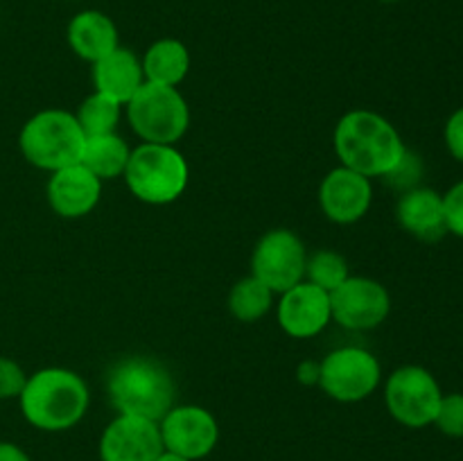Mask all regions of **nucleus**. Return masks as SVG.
Wrapping results in <instances>:
<instances>
[{"mask_svg": "<svg viewBox=\"0 0 463 461\" xmlns=\"http://www.w3.org/2000/svg\"><path fill=\"white\" fill-rule=\"evenodd\" d=\"M89 387L75 371L50 369L27 375L23 393L18 396L21 411L30 425L43 432L71 429L84 419L89 409Z\"/></svg>", "mask_w": 463, "mask_h": 461, "instance_id": "obj_2", "label": "nucleus"}, {"mask_svg": "<svg viewBox=\"0 0 463 461\" xmlns=\"http://www.w3.org/2000/svg\"><path fill=\"white\" fill-rule=\"evenodd\" d=\"M27 375L21 364L9 357H0V400H12L18 398L25 389Z\"/></svg>", "mask_w": 463, "mask_h": 461, "instance_id": "obj_25", "label": "nucleus"}, {"mask_svg": "<svg viewBox=\"0 0 463 461\" xmlns=\"http://www.w3.org/2000/svg\"><path fill=\"white\" fill-rule=\"evenodd\" d=\"M333 319L330 294L317 285L301 280L280 294L279 324L289 337L307 339L319 334Z\"/></svg>", "mask_w": 463, "mask_h": 461, "instance_id": "obj_14", "label": "nucleus"}, {"mask_svg": "<svg viewBox=\"0 0 463 461\" xmlns=\"http://www.w3.org/2000/svg\"><path fill=\"white\" fill-rule=\"evenodd\" d=\"M102 194V181L81 163L52 172L48 181V202L57 215L75 220L84 217L98 206Z\"/></svg>", "mask_w": 463, "mask_h": 461, "instance_id": "obj_15", "label": "nucleus"}, {"mask_svg": "<svg viewBox=\"0 0 463 461\" xmlns=\"http://www.w3.org/2000/svg\"><path fill=\"white\" fill-rule=\"evenodd\" d=\"M163 447L156 420L120 414L113 419L99 438L102 461H154Z\"/></svg>", "mask_w": 463, "mask_h": 461, "instance_id": "obj_12", "label": "nucleus"}, {"mask_svg": "<svg viewBox=\"0 0 463 461\" xmlns=\"http://www.w3.org/2000/svg\"><path fill=\"white\" fill-rule=\"evenodd\" d=\"M383 3H398V0H383Z\"/></svg>", "mask_w": 463, "mask_h": 461, "instance_id": "obj_32", "label": "nucleus"}, {"mask_svg": "<svg viewBox=\"0 0 463 461\" xmlns=\"http://www.w3.org/2000/svg\"><path fill=\"white\" fill-rule=\"evenodd\" d=\"M319 369L321 364H315V362H306V364L298 366V380L306 384L317 382L319 384Z\"/></svg>", "mask_w": 463, "mask_h": 461, "instance_id": "obj_30", "label": "nucleus"}, {"mask_svg": "<svg viewBox=\"0 0 463 461\" xmlns=\"http://www.w3.org/2000/svg\"><path fill=\"white\" fill-rule=\"evenodd\" d=\"M443 212H446L448 233L463 240V179L457 181V183L443 194Z\"/></svg>", "mask_w": 463, "mask_h": 461, "instance_id": "obj_26", "label": "nucleus"}, {"mask_svg": "<svg viewBox=\"0 0 463 461\" xmlns=\"http://www.w3.org/2000/svg\"><path fill=\"white\" fill-rule=\"evenodd\" d=\"M271 296L274 292L251 274L233 285L229 294V310L238 321L253 324L269 312Z\"/></svg>", "mask_w": 463, "mask_h": 461, "instance_id": "obj_21", "label": "nucleus"}, {"mask_svg": "<svg viewBox=\"0 0 463 461\" xmlns=\"http://www.w3.org/2000/svg\"><path fill=\"white\" fill-rule=\"evenodd\" d=\"M443 138H446V147L448 152H450V156L463 163V107L457 108V111L448 118Z\"/></svg>", "mask_w": 463, "mask_h": 461, "instance_id": "obj_28", "label": "nucleus"}, {"mask_svg": "<svg viewBox=\"0 0 463 461\" xmlns=\"http://www.w3.org/2000/svg\"><path fill=\"white\" fill-rule=\"evenodd\" d=\"M86 134L72 113L48 108L23 125L18 145L27 161L39 170L57 172L81 161Z\"/></svg>", "mask_w": 463, "mask_h": 461, "instance_id": "obj_4", "label": "nucleus"}, {"mask_svg": "<svg viewBox=\"0 0 463 461\" xmlns=\"http://www.w3.org/2000/svg\"><path fill=\"white\" fill-rule=\"evenodd\" d=\"M0 461H32L21 446L9 441H0Z\"/></svg>", "mask_w": 463, "mask_h": 461, "instance_id": "obj_29", "label": "nucleus"}, {"mask_svg": "<svg viewBox=\"0 0 463 461\" xmlns=\"http://www.w3.org/2000/svg\"><path fill=\"white\" fill-rule=\"evenodd\" d=\"M392 310V296L383 283L366 276H348L330 292V312L348 330L378 328Z\"/></svg>", "mask_w": 463, "mask_h": 461, "instance_id": "obj_10", "label": "nucleus"}, {"mask_svg": "<svg viewBox=\"0 0 463 461\" xmlns=\"http://www.w3.org/2000/svg\"><path fill=\"white\" fill-rule=\"evenodd\" d=\"M129 145L118 134L89 136L81 152V165L89 167L99 181L116 179L125 174V167L129 163Z\"/></svg>", "mask_w": 463, "mask_h": 461, "instance_id": "obj_20", "label": "nucleus"}, {"mask_svg": "<svg viewBox=\"0 0 463 461\" xmlns=\"http://www.w3.org/2000/svg\"><path fill=\"white\" fill-rule=\"evenodd\" d=\"M446 437L463 438V393H443L434 423Z\"/></svg>", "mask_w": 463, "mask_h": 461, "instance_id": "obj_24", "label": "nucleus"}, {"mask_svg": "<svg viewBox=\"0 0 463 461\" xmlns=\"http://www.w3.org/2000/svg\"><path fill=\"white\" fill-rule=\"evenodd\" d=\"M398 224L423 242H437L448 233L443 194L432 188H410L402 193L396 208Z\"/></svg>", "mask_w": 463, "mask_h": 461, "instance_id": "obj_16", "label": "nucleus"}, {"mask_svg": "<svg viewBox=\"0 0 463 461\" xmlns=\"http://www.w3.org/2000/svg\"><path fill=\"white\" fill-rule=\"evenodd\" d=\"M335 152L344 167L373 179L392 174L407 147L387 118L373 111H351L335 129Z\"/></svg>", "mask_w": 463, "mask_h": 461, "instance_id": "obj_1", "label": "nucleus"}, {"mask_svg": "<svg viewBox=\"0 0 463 461\" xmlns=\"http://www.w3.org/2000/svg\"><path fill=\"white\" fill-rule=\"evenodd\" d=\"M383 369L373 353L344 346L330 353L319 369V387L339 402H357L378 389Z\"/></svg>", "mask_w": 463, "mask_h": 461, "instance_id": "obj_8", "label": "nucleus"}, {"mask_svg": "<svg viewBox=\"0 0 463 461\" xmlns=\"http://www.w3.org/2000/svg\"><path fill=\"white\" fill-rule=\"evenodd\" d=\"M127 118L143 143L175 145L190 125V108L176 86L145 81L127 102Z\"/></svg>", "mask_w": 463, "mask_h": 461, "instance_id": "obj_6", "label": "nucleus"}, {"mask_svg": "<svg viewBox=\"0 0 463 461\" xmlns=\"http://www.w3.org/2000/svg\"><path fill=\"white\" fill-rule=\"evenodd\" d=\"M120 102L95 90L93 95H89L80 104V111L75 113V118L80 122L81 131L86 134V138H89V136L116 134V127L120 122Z\"/></svg>", "mask_w": 463, "mask_h": 461, "instance_id": "obj_22", "label": "nucleus"}, {"mask_svg": "<svg viewBox=\"0 0 463 461\" xmlns=\"http://www.w3.org/2000/svg\"><path fill=\"white\" fill-rule=\"evenodd\" d=\"M125 181L140 202L163 206L184 194L188 185V163L175 145L140 143L131 149Z\"/></svg>", "mask_w": 463, "mask_h": 461, "instance_id": "obj_5", "label": "nucleus"}, {"mask_svg": "<svg viewBox=\"0 0 463 461\" xmlns=\"http://www.w3.org/2000/svg\"><path fill=\"white\" fill-rule=\"evenodd\" d=\"M443 391L428 369L416 364L393 371L384 387V402L393 419L405 428H428L434 423Z\"/></svg>", "mask_w": 463, "mask_h": 461, "instance_id": "obj_7", "label": "nucleus"}, {"mask_svg": "<svg viewBox=\"0 0 463 461\" xmlns=\"http://www.w3.org/2000/svg\"><path fill=\"white\" fill-rule=\"evenodd\" d=\"M373 202V185L369 176L348 167H335L328 172L319 188L321 211L337 224H353L369 212Z\"/></svg>", "mask_w": 463, "mask_h": 461, "instance_id": "obj_13", "label": "nucleus"}, {"mask_svg": "<svg viewBox=\"0 0 463 461\" xmlns=\"http://www.w3.org/2000/svg\"><path fill=\"white\" fill-rule=\"evenodd\" d=\"M306 276L307 283L317 285L330 294L348 278L346 258L335 251H317L315 256L307 258Z\"/></svg>", "mask_w": 463, "mask_h": 461, "instance_id": "obj_23", "label": "nucleus"}, {"mask_svg": "<svg viewBox=\"0 0 463 461\" xmlns=\"http://www.w3.org/2000/svg\"><path fill=\"white\" fill-rule=\"evenodd\" d=\"M306 262L303 240L288 229H274L253 249L251 274L274 294H283L306 278Z\"/></svg>", "mask_w": 463, "mask_h": 461, "instance_id": "obj_9", "label": "nucleus"}, {"mask_svg": "<svg viewBox=\"0 0 463 461\" xmlns=\"http://www.w3.org/2000/svg\"><path fill=\"white\" fill-rule=\"evenodd\" d=\"M109 398L120 414L161 420L175 407L176 384L152 357H127L109 373Z\"/></svg>", "mask_w": 463, "mask_h": 461, "instance_id": "obj_3", "label": "nucleus"}, {"mask_svg": "<svg viewBox=\"0 0 463 461\" xmlns=\"http://www.w3.org/2000/svg\"><path fill=\"white\" fill-rule=\"evenodd\" d=\"M419 176H420L419 156H414L411 152H407L405 158L401 161V165H398L392 174L384 176V179H389L393 185H398V188L410 190V188H416V181H419Z\"/></svg>", "mask_w": 463, "mask_h": 461, "instance_id": "obj_27", "label": "nucleus"}, {"mask_svg": "<svg viewBox=\"0 0 463 461\" xmlns=\"http://www.w3.org/2000/svg\"><path fill=\"white\" fill-rule=\"evenodd\" d=\"M154 461H190V459H185V456H179V455H175V452H167V450H163L161 455L156 456V459Z\"/></svg>", "mask_w": 463, "mask_h": 461, "instance_id": "obj_31", "label": "nucleus"}, {"mask_svg": "<svg viewBox=\"0 0 463 461\" xmlns=\"http://www.w3.org/2000/svg\"><path fill=\"white\" fill-rule=\"evenodd\" d=\"M158 429L163 447L190 461L211 455L220 438L215 416L197 405H175L158 420Z\"/></svg>", "mask_w": 463, "mask_h": 461, "instance_id": "obj_11", "label": "nucleus"}, {"mask_svg": "<svg viewBox=\"0 0 463 461\" xmlns=\"http://www.w3.org/2000/svg\"><path fill=\"white\" fill-rule=\"evenodd\" d=\"M93 84L98 93L127 104L145 84L143 63L131 50L116 48L111 54L93 63Z\"/></svg>", "mask_w": 463, "mask_h": 461, "instance_id": "obj_17", "label": "nucleus"}, {"mask_svg": "<svg viewBox=\"0 0 463 461\" xmlns=\"http://www.w3.org/2000/svg\"><path fill=\"white\" fill-rule=\"evenodd\" d=\"M145 81L163 86H176L190 71V52L181 41L161 39L147 48L143 57Z\"/></svg>", "mask_w": 463, "mask_h": 461, "instance_id": "obj_19", "label": "nucleus"}, {"mask_svg": "<svg viewBox=\"0 0 463 461\" xmlns=\"http://www.w3.org/2000/svg\"><path fill=\"white\" fill-rule=\"evenodd\" d=\"M68 43L77 57L90 63L120 48L116 23L98 9H86L72 16V21L68 23Z\"/></svg>", "mask_w": 463, "mask_h": 461, "instance_id": "obj_18", "label": "nucleus"}]
</instances>
